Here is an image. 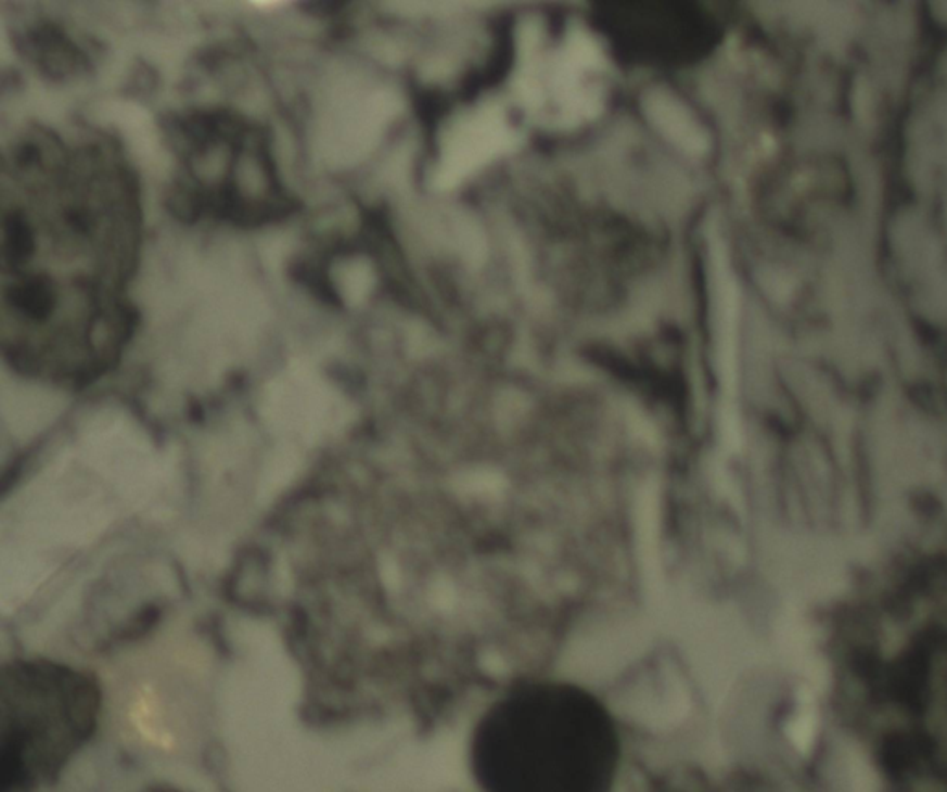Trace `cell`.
<instances>
[{
  "label": "cell",
  "mask_w": 947,
  "mask_h": 792,
  "mask_svg": "<svg viewBox=\"0 0 947 792\" xmlns=\"http://www.w3.org/2000/svg\"><path fill=\"white\" fill-rule=\"evenodd\" d=\"M622 744L611 711L584 687L534 681L496 700L471 741L484 792H611Z\"/></svg>",
  "instance_id": "cell-1"
},
{
  "label": "cell",
  "mask_w": 947,
  "mask_h": 792,
  "mask_svg": "<svg viewBox=\"0 0 947 792\" xmlns=\"http://www.w3.org/2000/svg\"><path fill=\"white\" fill-rule=\"evenodd\" d=\"M2 692V792H30L91 736L99 691L67 668L17 663L4 673Z\"/></svg>",
  "instance_id": "cell-2"
},
{
  "label": "cell",
  "mask_w": 947,
  "mask_h": 792,
  "mask_svg": "<svg viewBox=\"0 0 947 792\" xmlns=\"http://www.w3.org/2000/svg\"><path fill=\"white\" fill-rule=\"evenodd\" d=\"M515 136L500 107H482L459 119L448 133L443 149L439 183L456 186L490 159L509 151Z\"/></svg>",
  "instance_id": "cell-3"
}]
</instances>
